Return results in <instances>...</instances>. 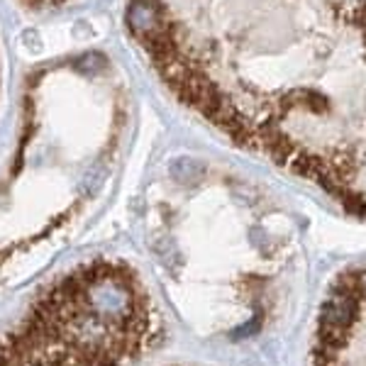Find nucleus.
Listing matches in <instances>:
<instances>
[{
  "instance_id": "7ed1b4c3",
  "label": "nucleus",
  "mask_w": 366,
  "mask_h": 366,
  "mask_svg": "<svg viewBox=\"0 0 366 366\" xmlns=\"http://www.w3.org/2000/svg\"><path fill=\"white\" fill-rule=\"evenodd\" d=\"M25 3H30L35 8H57L62 3H68V0H25Z\"/></svg>"
},
{
  "instance_id": "f257e3e1",
  "label": "nucleus",
  "mask_w": 366,
  "mask_h": 366,
  "mask_svg": "<svg viewBox=\"0 0 366 366\" xmlns=\"http://www.w3.org/2000/svg\"><path fill=\"white\" fill-rule=\"evenodd\" d=\"M159 342V313L134 268L95 259L42 291L0 335V366H176L152 359Z\"/></svg>"
},
{
  "instance_id": "f03ea898",
  "label": "nucleus",
  "mask_w": 366,
  "mask_h": 366,
  "mask_svg": "<svg viewBox=\"0 0 366 366\" xmlns=\"http://www.w3.org/2000/svg\"><path fill=\"white\" fill-rule=\"evenodd\" d=\"M310 366H366V266L340 273L315 320Z\"/></svg>"
}]
</instances>
